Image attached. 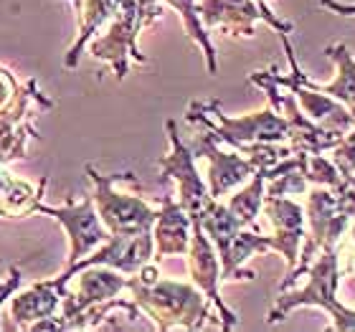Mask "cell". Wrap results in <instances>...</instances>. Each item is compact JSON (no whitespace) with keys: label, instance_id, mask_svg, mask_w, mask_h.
<instances>
[{"label":"cell","instance_id":"obj_1","mask_svg":"<svg viewBox=\"0 0 355 332\" xmlns=\"http://www.w3.org/2000/svg\"><path fill=\"white\" fill-rule=\"evenodd\" d=\"M127 289L132 292V302L155 322L157 330H200L211 315V302L196 284L163 277L153 284H142L130 277Z\"/></svg>","mask_w":355,"mask_h":332},{"label":"cell","instance_id":"obj_2","mask_svg":"<svg viewBox=\"0 0 355 332\" xmlns=\"http://www.w3.org/2000/svg\"><path fill=\"white\" fill-rule=\"evenodd\" d=\"M304 277H310L302 289L282 292L277 297L274 307L269 310L266 322L274 325L284 320L292 310L300 307H320L330 315V330L338 332H355V310L345 307L338 299V284H340V266H338V249H322L320 256L312 261Z\"/></svg>","mask_w":355,"mask_h":332},{"label":"cell","instance_id":"obj_3","mask_svg":"<svg viewBox=\"0 0 355 332\" xmlns=\"http://www.w3.org/2000/svg\"><path fill=\"white\" fill-rule=\"evenodd\" d=\"M185 119L203 125L234 150H244L246 145H257V142H289L287 119L272 107L244 117H229L221 110V104L211 99V102H193Z\"/></svg>","mask_w":355,"mask_h":332},{"label":"cell","instance_id":"obj_4","mask_svg":"<svg viewBox=\"0 0 355 332\" xmlns=\"http://www.w3.org/2000/svg\"><path fill=\"white\" fill-rule=\"evenodd\" d=\"M87 173L94 183V206L96 213L102 218L104 229L110 231V236L117 234H142V231H153L157 218V211L150 206L148 200L132 193H119L117 185L125 173L117 175H102L96 173L94 165H87Z\"/></svg>","mask_w":355,"mask_h":332},{"label":"cell","instance_id":"obj_5","mask_svg":"<svg viewBox=\"0 0 355 332\" xmlns=\"http://www.w3.org/2000/svg\"><path fill=\"white\" fill-rule=\"evenodd\" d=\"M249 79H252L257 87L264 89L272 107L287 119L289 145H292L295 152H325V150H333L335 145L343 140V134L330 132L325 127L315 125V122L300 110L295 94H292L289 89L282 91L284 87H279V84L274 82L272 76H269V71H257V74H252Z\"/></svg>","mask_w":355,"mask_h":332},{"label":"cell","instance_id":"obj_6","mask_svg":"<svg viewBox=\"0 0 355 332\" xmlns=\"http://www.w3.org/2000/svg\"><path fill=\"white\" fill-rule=\"evenodd\" d=\"M168 130V137H171V152L160 160V173H163V180H175L178 183V203L185 208V213L191 218H200L206 213L211 203L216 198H211V191H208V183L203 180V175L196 168V155L193 150L180 140L178 134L175 122H168L165 125Z\"/></svg>","mask_w":355,"mask_h":332},{"label":"cell","instance_id":"obj_7","mask_svg":"<svg viewBox=\"0 0 355 332\" xmlns=\"http://www.w3.org/2000/svg\"><path fill=\"white\" fill-rule=\"evenodd\" d=\"M142 28L145 26H142L137 0H125L117 13H114V18L110 21V30L104 36L94 38L89 51H92L94 59L107 61L114 69V74L122 79V76H127L130 59H135L137 64L148 61L137 49V36H140Z\"/></svg>","mask_w":355,"mask_h":332},{"label":"cell","instance_id":"obj_8","mask_svg":"<svg viewBox=\"0 0 355 332\" xmlns=\"http://www.w3.org/2000/svg\"><path fill=\"white\" fill-rule=\"evenodd\" d=\"M33 211L46 213L56 218L64 226L69 236V261L67 269L74 266L76 261H82L84 256H89L92 251H96L99 246L110 238V231L104 229L102 218L96 213L94 198L89 195L82 203H67V206H44V203H33Z\"/></svg>","mask_w":355,"mask_h":332},{"label":"cell","instance_id":"obj_9","mask_svg":"<svg viewBox=\"0 0 355 332\" xmlns=\"http://www.w3.org/2000/svg\"><path fill=\"white\" fill-rule=\"evenodd\" d=\"M79 281H76V289L74 292H69L67 287V295L61 299V330H71L74 325V320L87 312L89 307H96V304H104L110 302V299H117L122 292L127 289L130 279L122 277V272L117 269H112V266H102V264H94V266H87L82 269ZM74 274V277H76ZM71 277V279H74Z\"/></svg>","mask_w":355,"mask_h":332},{"label":"cell","instance_id":"obj_10","mask_svg":"<svg viewBox=\"0 0 355 332\" xmlns=\"http://www.w3.org/2000/svg\"><path fill=\"white\" fill-rule=\"evenodd\" d=\"M191 221H193L191 246H188V254H185L188 256V274H191L193 284L218 310L223 330H231V327L239 325V317L221 299V289H218L221 287V259H218V251H216L214 241L206 236V231H203L198 218H191Z\"/></svg>","mask_w":355,"mask_h":332},{"label":"cell","instance_id":"obj_11","mask_svg":"<svg viewBox=\"0 0 355 332\" xmlns=\"http://www.w3.org/2000/svg\"><path fill=\"white\" fill-rule=\"evenodd\" d=\"M191 150L193 155L203 157L208 163V191L216 200L226 198L231 191H236L239 185H244L257 173L252 160L241 155L239 150L231 148V152L221 150V140L211 130L200 134Z\"/></svg>","mask_w":355,"mask_h":332},{"label":"cell","instance_id":"obj_12","mask_svg":"<svg viewBox=\"0 0 355 332\" xmlns=\"http://www.w3.org/2000/svg\"><path fill=\"white\" fill-rule=\"evenodd\" d=\"M200 21L208 30L211 28H226L234 36H254V23L264 21L272 26L277 33H292L295 23L282 21L274 13L261 10L257 0H200L198 3Z\"/></svg>","mask_w":355,"mask_h":332},{"label":"cell","instance_id":"obj_13","mask_svg":"<svg viewBox=\"0 0 355 332\" xmlns=\"http://www.w3.org/2000/svg\"><path fill=\"white\" fill-rule=\"evenodd\" d=\"M269 76H272L279 87L289 89V91L295 94L300 110H302L315 125L325 127V130L338 132V134L350 132V130L355 127V114L345 107V104H340L338 99H333V96L322 94V91H318V89L307 87L297 74L282 76L279 69L274 67V69H269Z\"/></svg>","mask_w":355,"mask_h":332},{"label":"cell","instance_id":"obj_14","mask_svg":"<svg viewBox=\"0 0 355 332\" xmlns=\"http://www.w3.org/2000/svg\"><path fill=\"white\" fill-rule=\"evenodd\" d=\"M269 218L272 226V251L282 254L287 261L289 272L300 261V249L307 236L304 231V208L292 198H274L264 195V208H261Z\"/></svg>","mask_w":355,"mask_h":332},{"label":"cell","instance_id":"obj_15","mask_svg":"<svg viewBox=\"0 0 355 332\" xmlns=\"http://www.w3.org/2000/svg\"><path fill=\"white\" fill-rule=\"evenodd\" d=\"M304 223L307 236L318 241L322 249H338L340 238L348 234L350 218L340 213L338 195L333 188L318 185L315 191H307V206H304Z\"/></svg>","mask_w":355,"mask_h":332},{"label":"cell","instance_id":"obj_16","mask_svg":"<svg viewBox=\"0 0 355 332\" xmlns=\"http://www.w3.org/2000/svg\"><path fill=\"white\" fill-rule=\"evenodd\" d=\"M282 46H284V51H287V59L289 64H292V74H297L300 79H302L307 87L318 89V91H322V94L333 96V99H338L340 104H345L350 112L355 114V56L353 51L348 49V44H333L325 49V56L335 64V69H338V74H335V79L330 84H318V82H310L307 79V74H304L302 69H300V64H297V56L295 51H292V44H289V36L287 33H282Z\"/></svg>","mask_w":355,"mask_h":332},{"label":"cell","instance_id":"obj_17","mask_svg":"<svg viewBox=\"0 0 355 332\" xmlns=\"http://www.w3.org/2000/svg\"><path fill=\"white\" fill-rule=\"evenodd\" d=\"M193 234L191 216L185 213V208L165 195L157 208V218L153 226V238H155V261L163 259H175L188 254Z\"/></svg>","mask_w":355,"mask_h":332},{"label":"cell","instance_id":"obj_18","mask_svg":"<svg viewBox=\"0 0 355 332\" xmlns=\"http://www.w3.org/2000/svg\"><path fill=\"white\" fill-rule=\"evenodd\" d=\"M69 281L64 277L38 281L28 292L10 297V317L13 327H31L38 320H46L61 310V299L67 295Z\"/></svg>","mask_w":355,"mask_h":332},{"label":"cell","instance_id":"obj_19","mask_svg":"<svg viewBox=\"0 0 355 332\" xmlns=\"http://www.w3.org/2000/svg\"><path fill=\"white\" fill-rule=\"evenodd\" d=\"M125 0H82L79 6V33H76L74 46L69 49L67 53V67L74 69L79 56H82V49L89 44V38L94 36L96 30L102 28L104 23H110L114 18V13L119 10Z\"/></svg>","mask_w":355,"mask_h":332},{"label":"cell","instance_id":"obj_20","mask_svg":"<svg viewBox=\"0 0 355 332\" xmlns=\"http://www.w3.org/2000/svg\"><path fill=\"white\" fill-rule=\"evenodd\" d=\"M165 3L168 8H173L178 15H180V21H183V28L185 33L200 46V51L206 56V69L208 74H216L218 71V61H216V49L211 44V36H208V28L203 26L200 21V13H198V3L196 0H160Z\"/></svg>","mask_w":355,"mask_h":332},{"label":"cell","instance_id":"obj_21","mask_svg":"<svg viewBox=\"0 0 355 332\" xmlns=\"http://www.w3.org/2000/svg\"><path fill=\"white\" fill-rule=\"evenodd\" d=\"M264 195H266V170H257L252 175V183H246L236 195H231V200L226 203L229 211L236 216V221L241 226H252L257 223V216L264 208Z\"/></svg>","mask_w":355,"mask_h":332},{"label":"cell","instance_id":"obj_22","mask_svg":"<svg viewBox=\"0 0 355 332\" xmlns=\"http://www.w3.org/2000/svg\"><path fill=\"white\" fill-rule=\"evenodd\" d=\"M304 175H307L310 185H322V188H340L345 183V175L338 170V165L322 152H307Z\"/></svg>","mask_w":355,"mask_h":332},{"label":"cell","instance_id":"obj_23","mask_svg":"<svg viewBox=\"0 0 355 332\" xmlns=\"http://www.w3.org/2000/svg\"><path fill=\"white\" fill-rule=\"evenodd\" d=\"M333 160L335 165H338V170H340L345 177H353L355 175V127L350 130V132L343 134V140L335 145L333 150Z\"/></svg>","mask_w":355,"mask_h":332},{"label":"cell","instance_id":"obj_24","mask_svg":"<svg viewBox=\"0 0 355 332\" xmlns=\"http://www.w3.org/2000/svg\"><path fill=\"white\" fill-rule=\"evenodd\" d=\"M137 8H140V18H142V26H145V28L153 26V23L163 15L160 0H137Z\"/></svg>","mask_w":355,"mask_h":332},{"label":"cell","instance_id":"obj_25","mask_svg":"<svg viewBox=\"0 0 355 332\" xmlns=\"http://www.w3.org/2000/svg\"><path fill=\"white\" fill-rule=\"evenodd\" d=\"M21 279H23V274L18 272V269H13V272H10V277L0 284V307H3V302H6V299H10V297L15 295V289H18Z\"/></svg>","mask_w":355,"mask_h":332},{"label":"cell","instance_id":"obj_26","mask_svg":"<svg viewBox=\"0 0 355 332\" xmlns=\"http://www.w3.org/2000/svg\"><path fill=\"white\" fill-rule=\"evenodd\" d=\"M318 6L327 8L335 15H355V3H340V0H318Z\"/></svg>","mask_w":355,"mask_h":332},{"label":"cell","instance_id":"obj_27","mask_svg":"<svg viewBox=\"0 0 355 332\" xmlns=\"http://www.w3.org/2000/svg\"><path fill=\"white\" fill-rule=\"evenodd\" d=\"M15 91V84H13V79L6 74V71H0V107L8 102V96L13 94Z\"/></svg>","mask_w":355,"mask_h":332},{"label":"cell","instance_id":"obj_28","mask_svg":"<svg viewBox=\"0 0 355 332\" xmlns=\"http://www.w3.org/2000/svg\"><path fill=\"white\" fill-rule=\"evenodd\" d=\"M348 234H350V241L355 244V218L350 221V226H348Z\"/></svg>","mask_w":355,"mask_h":332},{"label":"cell","instance_id":"obj_29","mask_svg":"<svg viewBox=\"0 0 355 332\" xmlns=\"http://www.w3.org/2000/svg\"><path fill=\"white\" fill-rule=\"evenodd\" d=\"M257 3H259V6H261V10H266V13H274V10H272V8H269V6H266V0H257Z\"/></svg>","mask_w":355,"mask_h":332},{"label":"cell","instance_id":"obj_30","mask_svg":"<svg viewBox=\"0 0 355 332\" xmlns=\"http://www.w3.org/2000/svg\"><path fill=\"white\" fill-rule=\"evenodd\" d=\"M74 6H76V10H79V6H82V0H74Z\"/></svg>","mask_w":355,"mask_h":332},{"label":"cell","instance_id":"obj_31","mask_svg":"<svg viewBox=\"0 0 355 332\" xmlns=\"http://www.w3.org/2000/svg\"><path fill=\"white\" fill-rule=\"evenodd\" d=\"M353 177H355V175H353Z\"/></svg>","mask_w":355,"mask_h":332}]
</instances>
